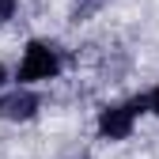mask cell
<instances>
[{"label":"cell","instance_id":"3957f363","mask_svg":"<svg viewBox=\"0 0 159 159\" xmlns=\"http://www.w3.org/2000/svg\"><path fill=\"white\" fill-rule=\"evenodd\" d=\"M34 110H38V98L30 91H11L0 98V117H8V121H27Z\"/></svg>","mask_w":159,"mask_h":159},{"label":"cell","instance_id":"6da1fadb","mask_svg":"<svg viewBox=\"0 0 159 159\" xmlns=\"http://www.w3.org/2000/svg\"><path fill=\"white\" fill-rule=\"evenodd\" d=\"M57 68H61V61H57L53 46L30 42L23 53V65H19V80H49V76H57Z\"/></svg>","mask_w":159,"mask_h":159},{"label":"cell","instance_id":"5b68a950","mask_svg":"<svg viewBox=\"0 0 159 159\" xmlns=\"http://www.w3.org/2000/svg\"><path fill=\"white\" fill-rule=\"evenodd\" d=\"M148 106H152V110H155V114H159V87H155V91H152V98H148Z\"/></svg>","mask_w":159,"mask_h":159},{"label":"cell","instance_id":"8992f818","mask_svg":"<svg viewBox=\"0 0 159 159\" xmlns=\"http://www.w3.org/2000/svg\"><path fill=\"white\" fill-rule=\"evenodd\" d=\"M0 84H4V68H0Z\"/></svg>","mask_w":159,"mask_h":159},{"label":"cell","instance_id":"277c9868","mask_svg":"<svg viewBox=\"0 0 159 159\" xmlns=\"http://www.w3.org/2000/svg\"><path fill=\"white\" fill-rule=\"evenodd\" d=\"M11 11H15V0H0V23L11 19Z\"/></svg>","mask_w":159,"mask_h":159},{"label":"cell","instance_id":"7a4b0ae2","mask_svg":"<svg viewBox=\"0 0 159 159\" xmlns=\"http://www.w3.org/2000/svg\"><path fill=\"white\" fill-rule=\"evenodd\" d=\"M136 110H144V98H133V102H121V106H106L102 117H98L102 136H110V140H125V136L133 133V117H136Z\"/></svg>","mask_w":159,"mask_h":159}]
</instances>
